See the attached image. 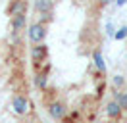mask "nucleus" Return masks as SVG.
I'll use <instances>...</instances> for the list:
<instances>
[{
  "label": "nucleus",
  "instance_id": "ddd939ff",
  "mask_svg": "<svg viewBox=\"0 0 127 123\" xmlns=\"http://www.w3.org/2000/svg\"><path fill=\"white\" fill-rule=\"evenodd\" d=\"M114 38H116V40H125V38H127V25H125V27H119V29L116 31Z\"/></svg>",
  "mask_w": 127,
  "mask_h": 123
},
{
  "label": "nucleus",
  "instance_id": "0eeeda50",
  "mask_svg": "<svg viewBox=\"0 0 127 123\" xmlns=\"http://www.w3.org/2000/svg\"><path fill=\"white\" fill-rule=\"evenodd\" d=\"M35 10H37L40 15L52 14V10H54V0H35Z\"/></svg>",
  "mask_w": 127,
  "mask_h": 123
},
{
  "label": "nucleus",
  "instance_id": "f8f14e48",
  "mask_svg": "<svg viewBox=\"0 0 127 123\" xmlns=\"http://www.w3.org/2000/svg\"><path fill=\"white\" fill-rule=\"evenodd\" d=\"M112 83H114V87H116V91H121V89L125 87V77L123 75H116L114 79H112Z\"/></svg>",
  "mask_w": 127,
  "mask_h": 123
},
{
  "label": "nucleus",
  "instance_id": "4468645a",
  "mask_svg": "<svg viewBox=\"0 0 127 123\" xmlns=\"http://www.w3.org/2000/svg\"><path fill=\"white\" fill-rule=\"evenodd\" d=\"M106 33H108L110 37H114V35H116V29H114V25H112V23H106Z\"/></svg>",
  "mask_w": 127,
  "mask_h": 123
},
{
  "label": "nucleus",
  "instance_id": "dca6fc26",
  "mask_svg": "<svg viewBox=\"0 0 127 123\" xmlns=\"http://www.w3.org/2000/svg\"><path fill=\"white\" fill-rule=\"evenodd\" d=\"M98 2H100V4H102V6H106V4H110L112 0H98Z\"/></svg>",
  "mask_w": 127,
  "mask_h": 123
},
{
  "label": "nucleus",
  "instance_id": "423d86ee",
  "mask_svg": "<svg viewBox=\"0 0 127 123\" xmlns=\"http://www.w3.org/2000/svg\"><path fill=\"white\" fill-rule=\"evenodd\" d=\"M27 14V0H12V4L8 6V15H19Z\"/></svg>",
  "mask_w": 127,
  "mask_h": 123
},
{
  "label": "nucleus",
  "instance_id": "1a4fd4ad",
  "mask_svg": "<svg viewBox=\"0 0 127 123\" xmlns=\"http://www.w3.org/2000/svg\"><path fill=\"white\" fill-rule=\"evenodd\" d=\"M93 62H95V67L104 75V73H106V62H104V56H102L100 50H95V52H93Z\"/></svg>",
  "mask_w": 127,
  "mask_h": 123
},
{
  "label": "nucleus",
  "instance_id": "20e7f679",
  "mask_svg": "<svg viewBox=\"0 0 127 123\" xmlns=\"http://www.w3.org/2000/svg\"><path fill=\"white\" fill-rule=\"evenodd\" d=\"M48 56V46L42 42V44H33L31 46V60L39 65V63H42V62L46 60Z\"/></svg>",
  "mask_w": 127,
  "mask_h": 123
},
{
  "label": "nucleus",
  "instance_id": "7ed1b4c3",
  "mask_svg": "<svg viewBox=\"0 0 127 123\" xmlns=\"http://www.w3.org/2000/svg\"><path fill=\"white\" fill-rule=\"evenodd\" d=\"M65 114H67V108H65V104H64L62 100H52V102L48 104V115H50L52 119L62 121L64 117H65Z\"/></svg>",
  "mask_w": 127,
  "mask_h": 123
},
{
  "label": "nucleus",
  "instance_id": "2eb2a0df",
  "mask_svg": "<svg viewBox=\"0 0 127 123\" xmlns=\"http://www.w3.org/2000/svg\"><path fill=\"white\" fill-rule=\"evenodd\" d=\"M114 2H116V6H119V8L127 4V0H114Z\"/></svg>",
  "mask_w": 127,
  "mask_h": 123
},
{
  "label": "nucleus",
  "instance_id": "f257e3e1",
  "mask_svg": "<svg viewBox=\"0 0 127 123\" xmlns=\"http://www.w3.org/2000/svg\"><path fill=\"white\" fill-rule=\"evenodd\" d=\"M27 38L31 44H42L46 38V25L42 21H35L27 27Z\"/></svg>",
  "mask_w": 127,
  "mask_h": 123
},
{
  "label": "nucleus",
  "instance_id": "f03ea898",
  "mask_svg": "<svg viewBox=\"0 0 127 123\" xmlns=\"http://www.w3.org/2000/svg\"><path fill=\"white\" fill-rule=\"evenodd\" d=\"M12 108H14V112L17 115H27L31 112V102L25 94H16L14 100H12Z\"/></svg>",
  "mask_w": 127,
  "mask_h": 123
},
{
  "label": "nucleus",
  "instance_id": "9b49d317",
  "mask_svg": "<svg viewBox=\"0 0 127 123\" xmlns=\"http://www.w3.org/2000/svg\"><path fill=\"white\" fill-rule=\"evenodd\" d=\"M114 100L123 108V112L127 110V91H123V89H121V91H116L114 92Z\"/></svg>",
  "mask_w": 127,
  "mask_h": 123
},
{
  "label": "nucleus",
  "instance_id": "9d476101",
  "mask_svg": "<svg viewBox=\"0 0 127 123\" xmlns=\"http://www.w3.org/2000/svg\"><path fill=\"white\" fill-rule=\"evenodd\" d=\"M46 85H48V75H46V71H40V73H37V75H35V87H37V89L44 91V89H46Z\"/></svg>",
  "mask_w": 127,
  "mask_h": 123
},
{
  "label": "nucleus",
  "instance_id": "6e6552de",
  "mask_svg": "<svg viewBox=\"0 0 127 123\" xmlns=\"http://www.w3.org/2000/svg\"><path fill=\"white\" fill-rule=\"evenodd\" d=\"M25 25H27V14H19V15L12 17V31L14 33L25 31Z\"/></svg>",
  "mask_w": 127,
  "mask_h": 123
},
{
  "label": "nucleus",
  "instance_id": "f3484780",
  "mask_svg": "<svg viewBox=\"0 0 127 123\" xmlns=\"http://www.w3.org/2000/svg\"><path fill=\"white\" fill-rule=\"evenodd\" d=\"M102 123H106V121H102Z\"/></svg>",
  "mask_w": 127,
  "mask_h": 123
},
{
  "label": "nucleus",
  "instance_id": "39448f33",
  "mask_svg": "<svg viewBox=\"0 0 127 123\" xmlns=\"http://www.w3.org/2000/svg\"><path fill=\"white\" fill-rule=\"evenodd\" d=\"M121 114H123V108L119 106L116 100H110L108 104H106V115L110 117V119H114V121H118L119 117H121Z\"/></svg>",
  "mask_w": 127,
  "mask_h": 123
}]
</instances>
